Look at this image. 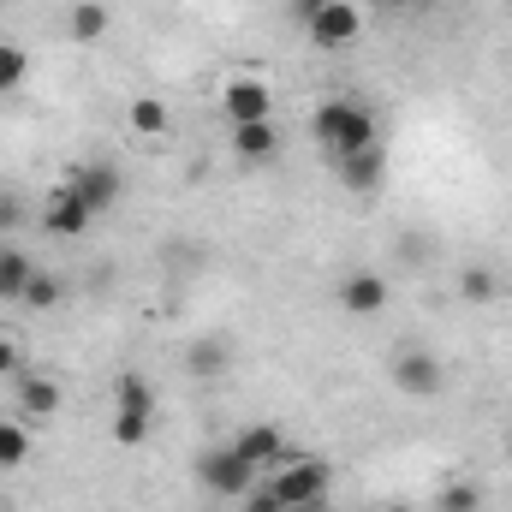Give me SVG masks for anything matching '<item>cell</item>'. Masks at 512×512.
Listing matches in <instances>:
<instances>
[{
    "label": "cell",
    "instance_id": "cell-1",
    "mask_svg": "<svg viewBox=\"0 0 512 512\" xmlns=\"http://www.w3.org/2000/svg\"><path fill=\"white\" fill-rule=\"evenodd\" d=\"M310 126H316V143H322L334 161H346V155H358V149L376 143V114H370L364 102H322Z\"/></svg>",
    "mask_w": 512,
    "mask_h": 512
},
{
    "label": "cell",
    "instance_id": "cell-2",
    "mask_svg": "<svg viewBox=\"0 0 512 512\" xmlns=\"http://www.w3.org/2000/svg\"><path fill=\"white\" fill-rule=\"evenodd\" d=\"M197 483L209 489V495H227V501H245L256 489V465L233 447V441H221V447H209L203 459H197Z\"/></svg>",
    "mask_w": 512,
    "mask_h": 512
},
{
    "label": "cell",
    "instance_id": "cell-3",
    "mask_svg": "<svg viewBox=\"0 0 512 512\" xmlns=\"http://www.w3.org/2000/svg\"><path fill=\"white\" fill-rule=\"evenodd\" d=\"M280 501H286V512H304V507H316V501H328V489H334V471L322 465V459H310V453H298L274 483H268Z\"/></svg>",
    "mask_w": 512,
    "mask_h": 512
},
{
    "label": "cell",
    "instance_id": "cell-4",
    "mask_svg": "<svg viewBox=\"0 0 512 512\" xmlns=\"http://www.w3.org/2000/svg\"><path fill=\"white\" fill-rule=\"evenodd\" d=\"M66 185L90 203V215L102 221V215H114L120 209V197H126V173L114 167V161H78L72 173H66Z\"/></svg>",
    "mask_w": 512,
    "mask_h": 512
},
{
    "label": "cell",
    "instance_id": "cell-5",
    "mask_svg": "<svg viewBox=\"0 0 512 512\" xmlns=\"http://www.w3.org/2000/svg\"><path fill=\"white\" fill-rule=\"evenodd\" d=\"M387 376H393V387H399L405 399H435V393L447 387L441 358H435V352H423V346H399V352H393V364H387Z\"/></svg>",
    "mask_w": 512,
    "mask_h": 512
},
{
    "label": "cell",
    "instance_id": "cell-6",
    "mask_svg": "<svg viewBox=\"0 0 512 512\" xmlns=\"http://www.w3.org/2000/svg\"><path fill=\"white\" fill-rule=\"evenodd\" d=\"M90 221H96V215H90V203H84L72 185H54V191H48V203H42V233H48V239H84Z\"/></svg>",
    "mask_w": 512,
    "mask_h": 512
},
{
    "label": "cell",
    "instance_id": "cell-7",
    "mask_svg": "<svg viewBox=\"0 0 512 512\" xmlns=\"http://www.w3.org/2000/svg\"><path fill=\"white\" fill-rule=\"evenodd\" d=\"M221 114L233 120V126H256V120H268L274 114V90L262 84V78H233L227 90H221Z\"/></svg>",
    "mask_w": 512,
    "mask_h": 512
},
{
    "label": "cell",
    "instance_id": "cell-8",
    "mask_svg": "<svg viewBox=\"0 0 512 512\" xmlns=\"http://www.w3.org/2000/svg\"><path fill=\"white\" fill-rule=\"evenodd\" d=\"M304 30H310V42H316V48H352V42H358V30H364V18H358V6H352V0H328Z\"/></svg>",
    "mask_w": 512,
    "mask_h": 512
},
{
    "label": "cell",
    "instance_id": "cell-9",
    "mask_svg": "<svg viewBox=\"0 0 512 512\" xmlns=\"http://www.w3.org/2000/svg\"><path fill=\"white\" fill-rule=\"evenodd\" d=\"M334 173H340V185H346L352 197H370V191H382V179H387V149L382 143H370V149L334 161Z\"/></svg>",
    "mask_w": 512,
    "mask_h": 512
},
{
    "label": "cell",
    "instance_id": "cell-10",
    "mask_svg": "<svg viewBox=\"0 0 512 512\" xmlns=\"http://www.w3.org/2000/svg\"><path fill=\"white\" fill-rule=\"evenodd\" d=\"M233 447H239V453L251 459L256 471H262V465H274V459H286V465L298 459V453L286 447V435H280L274 423H251V429H239V435H233Z\"/></svg>",
    "mask_w": 512,
    "mask_h": 512
},
{
    "label": "cell",
    "instance_id": "cell-11",
    "mask_svg": "<svg viewBox=\"0 0 512 512\" xmlns=\"http://www.w3.org/2000/svg\"><path fill=\"white\" fill-rule=\"evenodd\" d=\"M340 310H346V316H382L387 310V280L382 274H346V280H340Z\"/></svg>",
    "mask_w": 512,
    "mask_h": 512
},
{
    "label": "cell",
    "instance_id": "cell-12",
    "mask_svg": "<svg viewBox=\"0 0 512 512\" xmlns=\"http://www.w3.org/2000/svg\"><path fill=\"white\" fill-rule=\"evenodd\" d=\"M18 411L30 423H48L60 411V382L54 376H18Z\"/></svg>",
    "mask_w": 512,
    "mask_h": 512
},
{
    "label": "cell",
    "instance_id": "cell-13",
    "mask_svg": "<svg viewBox=\"0 0 512 512\" xmlns=\"http://www.w3.org/2000/svg\"><path fill=\"white\" fill-rule=\"evenodd\" d=\"M233 155H239V161H251V167L274 161V155H280V131H274V120H256V126H233Z\"/></svg>",
    "mask_w": 512,
    "mask_h": 512
},
{
    "label": "cell",
    "instance_id": "cell-14",
    "mask_svg": "<svg viewBox=\"0 0 512 512\" xmlns=\"http://www.w3.org/2000/svg\"><path fill=\"white\" fill-rule=\"evenodd\" d=\"M66 30H72L78 42H102V36L114 30V12H108L102 0H78V6L66 12Z\"/></svg>",
    "mask_w": 512,
    "mask_h": 512
},
{
    "label": "cell",
    "instance_id": "cell-15",
    "mask_svg": "<svg viewBox=\"0 0 512 512\" xmlns=\"http://www.w3.org/2000/svg\"><path fill=\"white\" fill-rule=\"evenodd\" d=\"M30 274H36V262H30V256L18 251V245H0V298H6V304H18V298H24Z\"/></svg>",
    "mask_w": 512,
    "mask_h": 512
},
{
    "label": "cell",
    "instance_id": "cell-16",
    "mask_svg": "<svg viewBox=\"0 0 512 512\" xmlns=\"http://www.w3.org/2000/svg\"><path fill=\"white\" fill-rule=\"evenodd\" d=\"M114 411H143V417H155V387L143 382L137 370H126V376L114 382Z\"/></svg>",
    "mask_w": 512,
    "mask_h": 512
},
{
    "label": "cell",
    "instance_id": "cell-17",
    "mask_svg": "<svg viewBox=\"0 0 512 512\" xmlns=\"http://www.w3.org/2000/svg\"><path fill=\"white\" fill-rule=\"evenodd\" d=\"M126 120H131L137 137H167V102H161V96H137L126 108Z\"/></svg>",
    "mask_w": 512,
    "mask_h": 512
},
{
    "label": "cell",
    "instance_id": "cell-18",
    "mask_svg": "<svg viewBox=\"0 0 512 512\" xmlns=\"http://www.w3.org/2000/svg\"><path fill=\"white\" fill-rule=\"evenodd\" d=\"M30 459V429L24 423H0V471H18Z\"/></svg>",
    "mask_w": 512,
    "mask_h": 512
},
{
    "label": "cell",
    "instance_id": "cell-19",
    "mask_svg": "<svg viewBox=\"0 0 512 512\" xmlns=\"http://www.w3.org/2000/svg\"><path fill=\"white\" fill-rule=\"evenodd\" d=\"M149 429H155V417H143V411H114V447H143Z\"/></svg>",
    "mask_w": 512,
    "mask_h": 512
},
{
    "label": "cell",
    "instance_id": "cell-20",
    "mask_svg": "<svg viewBox=\"0 0 512 512\" xmlns=\"http://www.w3.org/2000/svg\"><path fill=\"white\" fill-rule=\"evenodd\" d=\"M24 72H30V54L18 42H0V96H12L24 84Z\"/></svg>",
    "mask_w": 512,
    "mask_h": 512
},
{
    "label": "cell",
    "instance_id": "cell-21",
    "mask_svg": "<svg viewBox=\"0 0 512 512\" xmlns=\"http://www.w3.org/2000/svg\"><path fill=\"white\" fill-rule=\"evenodd\" d=\"M18 304H24V310H54V304H60V280H54V274H42V268H36V274H30V286H24V298H18Z\"/></svg>",
    "mask_w": 512,
    "mask_h": 512
},
{
    "label": "cell",
    "instance_id": "cell-22",
    "mask_svg": "<svg viewBox=\"0 0 512 512\" xmlns=\"http://www.w3.org/2000/svg\"><path fill=\"white\" fill-rule=\"evenodd\" d=\"M435 501H441V512H483V489L459 477V483H447V489H441Z\"/></svg>",
    "mask_w": 512,
    "mask_h": 512
},
{
    "label": "cell",
    "instance_id": "cell-23",
    "mask_svg": "<svg viewBox=\"0 0 512 512\" xmlns=\"http://www.w3.org/2000/svg\"><path fill=\"white\" fill-rule=\"evenodd\" d=\"M227 370V346L221 340H197L191 346V376H221Z\"/></svg>",
    "mask_w": 512,
    "mask_h": 512
},
{
    "label": "cell",
    "instance_id": "cell-24",
    "mask_svg": "<svg viewBox=\"0 0 512 512\" xmlns=\"http://www.w3.org/2000/svg\"><path fill=\"white\" fill-rule=\"evenodd\" d=\"M459 298H465V304H489V298H495V274H489V268H465V274H459Z\"/></svg>",
    "mask_w": 512,
    "mask_h": 512
},
{
    "label": "cell",
    "instance_id": "cell-25",
    "mask_svg": "<svg viewBox=\"0 0 512 512\" xmlns=\"http://www.w3.org/2000/svg\"><path fill=\"white\" fill-rule=\"evenodd\" d=\"M24 215H30V209H24V197H18V191H0V233H18V227H24Z\"/></svg>",
    "mask_w": 512,
    "mask_h": 512
},
{
    "label": "cell",
    "instance_id": "cell-26",
    "mask_svg": "<svg viewBox=\"0 0 512 512\" xmlns=\"http://www.w3.org/2000/svg\"><path fill=\"white\" fill-rule=\"evenodd\" d=\"M245 512H286V501H280L268 483H256L251 495H245Z\"/></svg>",
    "mask_w": 512,
    "mask_h": 512
},
{
    "label": "cell",
    "instance_id": "cell-27",
    "mask_svg": "<svg viewBox=\"0 0 512 512\" xmlns=\"http://www.w3.org/2000/svg\"><path fill=\"white\" fill-rule=\"evenodd\" d=\"M6 376H18V346H12V340H0V382H6Z\"/></svg>",
    "mask_w": 512,
    "mask_h": 512
},
{
    "label": "cell",
    "instance_id": "cell-28",
    "mask_svg": "<svg viewBox=\"0 0 512 512\" xmlns=\"http://www.w3.org/2000/svg\"><path fill=\"white\" fill-rule=\"evenodd\" d=\"M322 6H328V0H292V18H298V24H310Z\"/></svg>",
    "mask_w": 512,
    "mask_h": 512
},
{
    "label": "cell",
    "instance_id": "cell-29",
    "mask_svg": "<svg viewBox=\"0 0 512 512\" xmlns=\"http://www.w3.org/2000/svg\"><path fill=\"white\" fill-rule=\"evenodd\" d=\"M376 6H387V12H405V6H435V0H376Z\"/></svg>",
    "mask_w": 512,
    "mask_h": 512
},
{
    "label": "cell",
    "instance_id": "cell-30",
    "mask_svg": "<svg viewBox=\"0 0 512 512\" xmlns=\"http://www.w3.org/2000/svg\"><path fill=\"white\" fill-rule=\"evenodd\" d=\"M382 512H417V507H405V501H387V507Z\"/></svg>",
    "mask_w": 512,
    "mask_h": 512
},
{
    "label": "cell",
    "instance_id": "cell-31",
    "mask_svg": "<svg viewBox=\"0 0 512 512\" xmlns=\"http://www.w3.org/2000/svg\"><path fill=\"white\" fill-rule=\"evenodd\" d=\"M304 512H334V507H328V501H316V507H304Z\"/></svg>",
    "mask_w": 512,
    "mask_h": 512
},
{
    "label": "cell",
    "instance_id": "cell-32",
    "mask_svg": "<svg viewBox=\"0 0 512 512\" xmlns=\"http://www.w3.org/2000/svg\"><path fill=\"white\" fill-rule=\"evenodd\" d=\"M507 459H512V441H507Z\"/></svg>",
    "mask_w": 512,
    "mask_h": 512
}]
</instances>
